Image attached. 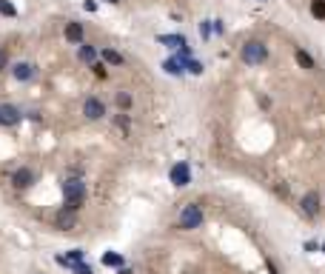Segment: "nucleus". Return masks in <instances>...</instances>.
<instances>
[{
    "label": "nucleus",
    "instance_id": "nucleus-1",
    "mask_svg": "<svg viewBox=\"0 0 325 274\" xmlns=\"http://www.w3.org/2000/svg\"><path fill=\"white\" fill-rule=\"evenodd\" d=\"M63 197H66V209L69 211H77L86 200V183L80 180V177H69L63 180Z\"/></svg>",
    "mask_w": 325,
    "mask_h": 274
},
{
    "label": "nucleus",
    "instance_id": "nucleus-2",
    "mask_svg": "<svg viewBox=\"0 0 325 274\" xmlns=\"http://www.w3.org/2000/svg\"><path fill=\"white\" fill-rule=\"evenodd\" d=\"M240 58L248 66H260V63H265V58H268V46L262 43V40H248V43L243 46V51H240Z\"/></svg>",
    "mask_w": 325,
    "mask_h": 274
},
{
    "label": "nucleus",
    "instance_id": "nucleus-3",
    "mask_svg": "<svg viewBox=\"0 0 325 274\" xmlns=\"http://www.w3.org/2000/svg\"><path fill=\"white\" fill-rule=\"evenodd\" d=\"M200 226H202V209L197 203H188L186 209L180 211V229L191 231V229H200Z\"/></svg>",
    "mask_w": 325,
    "mask_h": 274
},
{
    "label": "nucleus",
    "instance_id": "nucleus-4",
    "mask_svg": "<svg viewBox=\"0 0 325 274\" xmlns=\"http://www.w3.org/2000/svg\"><path fill=\"white\" fill-rule=\"evenodd\" d=\"M168 177H171V183L177 188H183V186H188V183H191V166H188V163H177V166H171V172H168Z\"/></svg>",
    "mask_w": 325,
    "mask_h": 274
},
{
    "label": "nucleus",
    "instance_id": "nucleus-5",
    "mask_svg": "<svg viewBox=\"0 0 325 274\" xmlns=\"http://www.w3.org/2000/svg\"><path fill=\"white\" fill-rule=\"evenodd\" d=\"M20 123V108L12 103H0V126H17Z\"/></svg>",
    "mask_w": 325,
    "mask_h": 274
},
{
    "label": "nucleus",
    "instance_id": "nucleus-6",
    "mask_svg": "<svg viewBox=\"0 0 325 274\" xmlns=\"http://www.w3.org/2000/svg\"><path fill=\"white\" fill-rule=\"evenodd\" d=\"M300 209H303L305 217H317L319 214V195L317 191H308V195L300 200Z\"/></svg>",
    "mask_w": 325,
    "mask_h": 274
},
{
    "label": "nucleus",
    "instance_id": "nucleus-7",
    "mask_svg": "<svg viewBox=\"0 0 325 274\" xmlns=\"http://www.w3.org/2000/svg\"><path fill=\"white\" fill-rule=\"evenodd\" d=\"M83 115H86L88 120H100V117L106 115V106H103V100H97V97H88V100L83 103Z\"/></svg>",
    "mask_w": 325,
    "mask_h": 274
},
{
    "label": "nucleus",
    "instance_id": "nucleus-8",
    "mask_svg": "<svg viewBox=\"0 0 325 274\" xmlns=\"http://www.w3.org/2000/svg\"><path fill=\"white\" fill-rule=\"evenodd\" d=\"M12 74H15V80L26 83V80L35 77V66H32V63H15V66H12Z\"/></svg>",
    "mask_w": 325,
    "mask_h": 274
},
{
    "label": "nucleus",
    "instance_id": "nucleus-9",
    "mask_svg": "<svg viewBox=\"0 0 325 274\" xmlns=\"http://www.w3.org/2000/svg\"><path fill=\"white\" fill-rule=\"evenodd\" d=\"M32 180H35V174H32L29 169H17V172L12 174V183H15L17 188H29Z\"/></svg>",
    "mask_w": 325,
    "mask_h": 274
},
{
    "label": "nucleus",
    "instance_id": "nucleus-10",
    "mask_svg": "<svg viewBox=\"0 0 325 274\" xmlns=\"http://www.w3.org/2000/svg\"><path fill=\"white\" fill-rule=\"evenodd\" d=\"M66 40L69 43H83V26L80 23H66Z\"/></svg>",
    "mask_w": 325,
    "mask_h": 274
},
{
    "label": "nucleus",
    "instance_id": "nucleus-11",
    "mask_svg": "<svg viewBox=\"0 0 325 274\" xmlns=\"http://www.w3.org/2000/svg\"><path fill=\"white\" fill-rule=\"evenodd\" d=\"M163 69H166V74H171V77H180V74L186 72V63H183L180 58H168L166 63H163Z\"/></svg>",
    "mask_w": 325,
    "mask_h": 274
},
{
    "label": "nucleus",
    "instance_id": "nucleus-12",
    "mask_svg": "<svg viewBox=\"0 0 325 274\" xmlns=\"http://www.w3.org/2000/svg\"><path fill=\"white\" fill-rule=\"evenodd\" d=\"M77 58L83 60V63L94 66V63H97V49H94V46H88V43H80V51H77Z\"/></svg>",
    "mask_w": 325,
    "mask_h": 274
},
{
    "label": "nucleus",
    "instance_id": "nucleus-13",
    "mask_svg": "<svg viewBox=\"0 0 325 274\" xmlns=\"http://www.w3.org/2000/svg\"><path fill=\"white\" fill-rule=\"evenodd\" d=\"M157 43L171 46V49H183V46H186V37L183 35H157Z\"/></svg>",
    "mask_w": 325,
    "mask_h": 274
},
{
    "label": "nucleus",
    "instance_id": "nucleus-14",
    "mask_svg": "<svg viewBox=\"0 0 325 274\" xmlns=\"http://www.w3.org/2000/svg\"><path fill=\"white\" fill-rule=\"evenodd\" d=\"M103 63H108V66H123V54H120V51H114V49H103Z\"/></svg>",
    "mask_w": 325,
    "mask_h": 274
},
{
    "label": "nucleus",
    "instance_id": "nucleus-15",
    "mask_svg": "<svg viewBox=\"0 0 325 274\" xmlns=\"http://www.w3.org/2000/svg\"><path fill=\"white\" fill-rule=\"evenodd\" d=\"M103 266H108V268H123V257H120V254H114V252H106V254H103Z\"/></svg>",
    "mask_w": 325,
    "mask_h": 274
},
{
    "label": "nucleus",
    "instance_id": "nucleus-16",
    "mask_svg": "<svg viewBox=\"0 0 325 274\" xmlns=\"http://www.w3.org/2000/svg\"><path fill=\"white\" fill-rule=\"evenodd\" d=\"M297 63L303 66V69H314V58H311L308 51H303V49H297Z\"/></svg>",
    "mask_w": 325,
    "mask_h": 274
},
{
    "label": "nucleus",
    "instance_id": "nucleus-17",
    "mask_svg": "<svg viewBox=\"0 0 325 274\" xmlns=\"http://www.w3.org/2000/svg\"><path fill=\"white\" fill-rule=\"evenodd\" d=\"M311 15L317 17V20H325V0H314L311 3Z\"/></svg>",
    "mask_w": 325,
    "mask_h": 274
},
{
    "label": "nucleus",
    "instance_id": "nucleus-18",
    "mask_svg": "<svg viewBox=\"0 0 325 274\" xmlns=\"http://www.w3.org/2000/svg\"><path fill=\"white\" fill-rule=\"evenodd\" d=\"M0 15H6V17H17V9L9 3V0H0Z\"/></svg>",
    "mask_w": 325,
    "mask_h": 274
},
{
    "label": "nucleus",
    "instance_id": "nucleus-19",
    "mask_svg": "<svg viewBox=\"0 0 325 274\" xmlns=\"http://www.w3.org/2000/svg\"><path fill=\"white\" fill-rule=\"evenodd\" d=\"M57 226H60V229H69V226H74V214H66V211H60V214H57Z\"/></svg>",
    "mask_w": 325,
    "mask_h": 274
},
{
    "label": "nucleus",
    "instance_id": "nucleus-20",
    "mask_svg": "<svg viewBox=\"0 0 325 274\" xmlns=\"http://www.w3.org/2000/svg\"><path fill=\"white\" fill-rule=\"evenodd\" d=\"M186 72H191V74H202V63H200V60L191 58V60L186 63Z\"/></svg>",
    "mask_w": 325,
    "mask_h": 274
},
{
    "label": "nucleus",
    "instance_id": "nucleus-21",
    "mask_svg": "<svg viewBox=\"0 0 325 274\" xmlns=\"http://www.w3.org/2000/svg\"><path fill=\"white\" fill-rule=\"evenodd\" d=\"M117 106H120V108H129L131 106V94L129 92H120V94H117Z\"/></svg>",
    "mask_w": 325,
    "mask_h": 274
},
{
    "label": "nucleus",
    "instance_id": "nucleus-22",
    "mask_svg": "<svg viewBox=\"0 0 325 274\" xmlns=\"http://www.w3.org/2000/svg\"><path fill=\"white\" fill-rule=\"evenodd\" d=\"M72 271H74V274H94V268H92V266H86V263H74Z\"/></svg>",
    "mask_w": 325,
    "mask_h": 274
},
{
    "label": "nucleus",
    "instance_id": "nucleus-23",
    "mask_svg": "<svg viewBox=\"0 0 325 274\" xmlns=\"http://www.w3.org/2000/svg\"><path fill=\"white\" fill-rule=\"evenodd\" d=\"M200 35H202V40H205V37H211V20H202L200 23Z\"/></svg>",
    "mask_w": 325,
    "mask_h": 274
},
{
    "label": "nucleus",
    "instance_id": "nucleus-24",
    "mask_svg": "<svg viewBox=\"0 0 325 274\" xmlns=\"http://www.w3.org/2000/svg\"><path fill=\"white\" fill-rule=\"evenodd\" d=\"M117 126L123 129V134H129V117H126V115H120V117H117Z\"/></svg>",
    "mask_w": 325,
    "mask_h": 274
},
{
    "label": "nucleus",
    "instance_id": "nucleus-25",
    "mask_svg": "<svg viewBox=\"0 0 325 274\" xmlns=\"http://www.w3.org/2000/svg\"><path fill=\"white\" fill-rule=\"evenodd\" d=\"M92 69H94V74H97V77H100V80H103V77H106V74H108V72H106V66H103V63H94Z\"/></svg>",
    "mask_w": 325,
    "mask_h": 274
},
{
    "label": "nucleus",
    "instance_id": "nucleus-26",
    "mask_svg": "<svg viewBox=\"0 0 325 274\" xmlns=\"http://www.w3.org/2000/svg\"><path fill=\"white\" fill-rule=\"evenodd\" d=\"M6 66H9V54L0 49V69H6Z\"/></svg>",
    "mask_w": 325,
    "mask_h": 274
},
{
    "label": "nucleus",
    "instance_id": "nucleus-27",
    "mask_svg": "<svg viewBox=\"0 0 325 274\" xmlns=\"http://www.w3.org/2000/svg\"><path fill=\"white\" fill-rule=\"evenodd\" d=\"M83 9H86V12H94V9H97V3H94V0H83Z\"/></svg>",
    "mask_w": 325,
    "mask_h": 274
},
{
    "label": "nucleus",
    "instance_id": "nucleus-28",
    "mask_svg": "<svg viewBox=\"0 0 325 274\" xmlns=\"http://www.w3.org/2000/svg\"><path fill=\"white\" fill-rule=\"evenodd\" d=\"M106 3H120V0H106Z\"/></svg>",
    "mask_w": 325,
    "mask_h": 274
},
{
    "label": "nucleus",
    "instance_id": "nucleus-29",
    "mask_svg": "<svg viewBox=\"0 0 325 274\" xmlns=\"http://www.w3.org/2000/svg\"><path fill=\"white\" fill-rule=\"evenodd\" d=\"M322 252H325V243H322Z\"/></svg>",
    "mask_w": 325,
    "mask_h": 274
}]
</instances>
